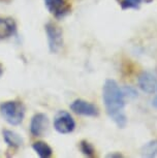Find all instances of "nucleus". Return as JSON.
Returning a JSON list of instances; mask_svg holds the SVG:
<instances>
[{"mask_svg": "<svg viewBox=\"0 0 157 158\" xmlns=\"http://www.w3.org/2000/svg\"><path fill=\"white\" fill-rule=\"evenodd\" d=\"M143 156L157 157V141L148 143L143 148Z\"/></svg>", "mask_w": 157, "mask_h": 158, "instance_id": "obj_13", "label": "nucleus"}, {"mask_svg": "<svg viewBox=\"0 0 157 158\" xmlns=\"http://www.w3.org/2000/svg\"><path fill=\"white\" fill-rule=\"evenodd\" d=\"M32 148L41 158H49L53 154L51 147L44 142H35L32 145Z\"/></svg>", "mask_w": 157, "mask_h": 158, "instance_id": "obj_11", "label": "nucleus"}, {"mask_svg": "<svg viewBox=\"0 0 157 158\" xmlns=\"http://www.w3.org/2000/svg\"><path fill=\"white\" fill-rule=\"evenodd\" d=\"M138 86L146 93H153L157 87V77L150 71H143L138 77Z\"/></svg>", "mask_w": 157, "mask_h": 158, "instance_id": "obj_8", "label": "nucleus"}, {"mask_svg": "<svg viewBox=\"0 0 157 158\" xmlns=\"http://www.w3.org/2000/svg\"><path fill=\"white\" fill-rule=\"evenodd\" d=\"M3 139L11 148H19L23 145V139L17 132L11 130H3Z\"/></svg>", "mask_w": 157, "mask_h": 158, "instance_id": "obj_10", "label": "nucleus"}, {"mask_svg": "<svg viewBox=\"0 0 157 158\" xmlns=\"http://www.w3.org/2000/svg\"><path fill=\"white\" fill-rule=\"evenodd\" d=\"M153 106L157 109V96L154 98V100H153Z\"/></svg>", "mask_w": 157, "mask_h": 158, "instance_id": "obj_17", "label": "nucleus"}, {"mask_svg": "<svg viewBox=\"0 0 157 158\" xmlns=\"http://www.w3.org/2000/svg\"><path fill=\"white\" fill-rule=\"evenodd\" d=\"M108 157H122V155H121L120 153H117V154L112 153V154H109Z\"/></svg>", "mask_w": 157, "mask_h": 158, "instance_id": "obj_16", "label": "nucleus"}, {"mask_svg": "<svg viewBox=\"0 0 157 158\" xmlns=\"http://www.w3.org/2000/svg\"><path fill=\"white\" fill-rule=\"evenodd\" d=\"M16 31V24L14 20L0 18V40L11 36Z\"/></svg>", "mask_w": 157, "mask_h": 158, "instance_id": "obj_9", "label": "nucleus"}, {"mask_svg": "<svg viewBox=\"0 0 157 158\" xmlns=\"http://www.w3.org/2000/svg\"><path fill=\"white\" fill-rule=\"evenodd\" d=\"M54 127L59 133L67 135V133H70L75 130L76 123L69 113L65 111H60L55 116Z\"/></svg>", "mask_w": 157, "mask_h": 158, "instance_id": "obj_4", "label": "nucleus"}, {"mask_svg": "<svg viewBox=\"0 0 157 158\" xmlns=\"http://www.w3.org/2000/svg\"><path fill=\"white\" fill-rule=\"evenodd\" d=\"M124 98L125 97L122 88L119 87L117 82L114 80H106L102 88L103 103L109 117L120 128H124L127 123V118L124 113V108H125Z\"/></svg>", "mask_w": 157, "mask_h": 158, "instance_id": "obj_1", "label": "nucleus"}, {"mask_svg": "<svg viewBox=\"0 0 157 158\" xmlns=\"http://www.w3.org/2000/svg\"><path fill=\"white\" fill-rule=\"evenodd\" d=\"M0 113L3 119L10 125L22 123L25 116V106L18 101H6L0 106Z\"/></svg>", "mask_w": 157, "mask_h": 158, "instance_id": "obj_2", "label": "nucleus"}, {"mask_svg": "<svg viewBox=\"0 0 157 158\" xmlns=\"http://www.w3.org/2000/svg\"><path fill=\"white\" fill-rule=\"evenodd\" d=\"M49 126V119L44 114H36L33 116L30 123V132L34 136H41Z\"/></svg>", "mask_w": 157, "mask_h": 158, "instance_id": "obj_7", "label": "nucleus"}, {"mask_svg": "<svg viewBox=\"0 0 157 158\" xmlns=\"http://www.w3.org/2000/svg\"><path fill=\"white\" fill-rule=\"evenodd\" d=\"M2 73H3V69H2V67L0 66V77L2 76Z\"/></svg>", "mask_w": 157, "mask_h": 158, "instance_id": "obj_18", "label": "nucleus"}, {"mask_svg": "<svg viewBox=\"0 0 157 158\" xmlns=\"http://www.w3.org/2000/svg\"><path fill=\"white\" fill-rule=\"evenodd\" d=\"M80 149H81L82 153L87 155V156H93V154L95 153L93 146L87 141H82L80 143Z\"/></svg>", "mask_w": 157, "mask_h": 158, "instance_id": "obj_14", "label": "nucleus"}, {"mask_svg": "<svg viewBox=\"0 0 157 158\" xmlns=\"http://www.w3.org/2000/svg\"><path fill=\"white\" fill-rule=\"evenodd\" d=\"M124 97H129V98H134L138 96V92L131 87H124L122 88Z\"/></svg>", "mask_w": 157, "mask_h": 158, "instance_id": "obj_15", "label": "nucleus"}, {"mask_svg": "<svg viewBox=\"0 0 157 158\" xmlns=\"http://www.w3.org/2000/svg\"><path fill=\"white\" fill-rule=\"evenodd\" d=\"M70 110L78 115L88 117H95L98 115V109L94 104L83 99H76L70 104Z\"/></svg>", "mask_w": 157, "mask_h": 158, "instance_id": "obj_5", "label": "nucleus"}, {"mask_svg": "<svg viewBox=\"0 0 157 158\" xmlns=\"http://www.w3.org/2000/svg\"><path fill=\"white\" fill-rule=\"evenodd\" d=\"M48 36L49 49L52 53H58L63 46V33L61 28L56 24L49 22L44 26Z\"/></svg>", "mask_w": 157, "mask_h": 158, "instance_id": "obj_3", "label": "nucleus"}, {"mask_svg": "<svg viewBox=\"0 0 157 158\" xmlns=\"http://www.w3.org/2000/svg\"><path fill=\"white\" fill-rule=\"evenodd\" d=\"M44 4L50 13L57 19L64 18L70 10L69 5L66 4L65 0H44Z\"/></svg>", "mask_w": 157, "mask_h": 158, "instance_id": "obj_6", "label": "nucleus"}, {"mask_svg": "<svg viewBox=\"0 0 157 158\" xmlns=\"http://www.w3.org/2000/svg\"><path fill=\"white\" fill-rule=\"evenodd\" d=\"M144 1H146V0H120L119 4L123 10H130V8L138 10L141 6V4L143 3Z\"/></svg>", "mask_w": 157, "mask_h": 158, "instance_id": "obj_12", "label": "nucleus"}]
</instances>
